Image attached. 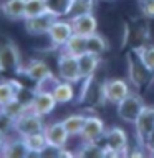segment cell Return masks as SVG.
<instances>
[{
  "label": "cell",
  "instance_id": "1",
  "mask_svg": "<svg viewBox=\"0 0 154 158\" xmlns=\"http://www.w3.org/2000/svg\"><path fill=\"white\" fill-rule=\"evenodd\" d=\"M22 72V57L20 50L10 38H0V73H20Z\"/></svg>",
  "mask_w": 154,
  "mask_h": 158
},
{
  "label": "cell",
  "instance_id": "2",
  "mask_svg": "<svg viewBox=\"0 0 154 158\" xmlns=\"http://www.w3.org/2000/svg\"><path fill=\"white\" fill-rule=\"evenodd\" d=\"M126 67H128V80L134 85V88L143 90L148 87L152 80V72L141 62V58L136 55L134 50H131L126 55Z\"/></svg>",
  "mask_w": 154,
  "mask_h": 158
},
{
  "label": "cell",
  "instance_id": "3",
  "mask_svg": "<svg viewBox=\"0 0 154 158\" xmlns=\"http://www.w3.org/2000/svg\"><path fill=\"white\" fill-rule=\"evenodd\" d=\"M128 133L121 127H113L105 133V156H128Z\"/></svg>",
  "mask_w": 154,
  "mask_h": 158
},
{
  "label": "cell",
  "instance_id": "4",
  "mask_svg": "<svg viewBox=\"0 0 154 158\" xmlns=\"http://www.w3.org/2000/svg\"><path fill=\"white\" fill-rule=\"evenodd\" d=\"M144 106H146V103H144L143 97H141L139 93L131 92L126 98H123V100L116 105V112H118V117L121 118L123 122L134 125V122L138 120V117L144 110Z\"/></svg>",
  "mask_w": 154,
  "mask_h": 158
},
{
  "label": "cell",
  "instance_id": "5",
  "mask_svg": "<svg viewBox=\"0 0 154 158\" xmlns=\"http://www.w3.org/2000/svg\"><path fill=\"white\" fill-rule=\"evenodd\" d=\"M43 130H45L43 117H40V115H37L35 112H32L28 106L18 118L14 120V131L18 136L32 135V133L43 131Z\"/></svg>",
  "mask_w": 154,
  "mask_h": 158
},
{
  "label": "cell",
  "instance_id": "6",
  "mask_svg": "<svg viewBox=\"0 0 154 158\" xmlns=\"http://www.w3.org/2000/svg\"><path fill=\"white\" fill-rule=\"evenodd\" d=\"M57 65H58V77L61 80L70 82L73 85L83 80L81 70H80V63H78V57H73V55L61 50V53L58 55Z\"/></svg>",
  "mask_w": 154,
  "mask_h": 158
},
{
  "label": "cell",
  "instance_id": "7",
  "mask_svg": "<svg viewBox=\"0 0 154 158\" xmlns=\"http://www.w3.org/2000/svg\"><path fill=\"white\" fill-rule=\"evenodd\" d=\"M103 102L111 105H118L123 98L131 93L129 82L124 78H109L103 82Z\"/></svg>",
  "mask_w": 154,
  "mask_h": 158
},
{
  "label": "cell",
  "instance_id": "8",
  "mask_svg": "<svg viewBox=\"0 0 154 158\" xmlns=\"http://www.w3.org/2000/svg\"><path fill=\"white\" fill-rule=\"evenodd\" d=\"M58 102L53 97V93L48 90H35L33 97L27 102V106L32 112H35L40 117H46V115L53 113V110L57 108Z\"/></svg>",
  "mask_w": 154,
  "mask_h": 158
},
{
  "label": "cell",
  "instance_id": "9",
  "mask_svg": "<svg viewBox=\"0 0 154 158\" xmlns=\"http://www.w3.org/2000/svg\"><path fill=\"white\" fill-rule=\"evenodd\" d=\"M152 130H154V106L146 105L144 110L141 112V115L138 117V120L134 122V133H136V143H138V147L144 148L148 136L151 135Z\"/></svg>",
  "mask_w": 154,
  "mask_h": 158
},
{
  "label": "cell",
  "instance_id": "10",
  "mask_svg": "<svg viewBox=\"0 0 154 158\" xmlns=\"http://www.w3.org/2000/svg\"><path fill=\"white\" fill-rule=\"evenodd\" d=\"M58 17L50 14V12H45V14H40L37 17H30V19L23 20L25 30H27L28 35L38 37V35H46L50 30V27L53 25V22L57 20Z\"/></svg>",
  "mask_w": 154,
  "mask_h": 158
},
{
  "label": "cell",
  "instance_id": "11",
  "mask_svg": "<svg viewBox=\"0 0 154 158\" xmlns=\"http://www.w3.org/2000/svg\"><path fill=\"white\" fill-rule=\"evenodd\" d=\"M105 122L96 115H86V122L80 133L81 142H100L101 138H105Z\"/></svg>",
  "mask_w": 154,
  "mask_h": 158
},
{
  "label": "cell",
  "instance_id": "12",
  "mask_svg": "<svg viewBox=\"0 0 154 158\" xmlns=\"http://www.w3.org/2000/svg\"><path fill=\"white\" fill-rule=\"evenodd\" d=\"M48 38L51 42V45L55 48H61L63 45L68 42V38L73 35V28H71V22L70 20H63V19H57L53 22V25L48 30Z\"/></svg>",
  "mask_w": 154,
  "mask_h": 158
},
{
  "label": "cell",
  "instance_id": "13",
  "mask_svg": "<svg viewBox=\"0 0 154 158\" xmlns=\"http://www.w3.org/2000/svg\"><path fill=\"white\" fill-rule=\"evenodd\" d=\"M20 73H23L28 80H32V82L40 83V82H43L45 78H48V77L53 75V72H51L50 65L45 60H41V58H30L27 62V65L22 67V72H20Z\"/></svg>",
  "mask_w": 154,
  "mask_h": 158
},
{
  "label": "cell",
  "instance_id": "14",
  "mask_svg": "<svg viewBox=\"0 0 154 158\" xmlns=\"http://www.w3.org/2000/svg\"><path fill=\"white\" fill-rule=\"evenodd\" d=\"M43 133L46 136V142L51 147L57 148H65L68 140H70V133L66 131L63 122H53V123H46Z\"/></svg>",
  "mask_w": 154,
  "mask_h": 158
},
{
  "label": "cell",
  "instance_id": "15",
  "mask_svg": "<svg viewBox=\"0 0 154 158\" xmlns=\"http://www.w3.org/2000/svg\"><path fill=\"white\" fill-rule=\"evenodd\" d=\"M68 20L71 22L73 33H80V35L89 37V35L98 32V20L93 14L78 15V17H73V19H68Z\"/></svg>",
  "mask_w": 154,
  "mask_h": 158
},
{
  "label": "cell",
  "instance_id": "16",
  "mask_svg": "<svg viewBox=\"0 0 154 158\" xmlns=\"http://www.w3.org/2000/svg\"><path fill=\"white\" fill-rule=\"evenodd\" d=\"M2 156H5V158H25V156H32V155H30V152H28V148H27V145H25L22 136L20 138L8 136L5 148L2 152Z\"/></svg>",
  "mask_w": 154,
  "mask_h": 158
},
{
  "label": "cell",
  "instance_id": "17",
  "mask_svg": "<svg viewBox=\"0 0 154 158\" xmlns=\"http://www.w3.org/2000/svg\"><path fill=\"white\" fill-rule=\"evenodd\" d=\"M63 52L73 55V57H80V55L86 53L88 52V37L80 35V33H73L68 42L61 47Z\"/></svg>",
  "mask_w": 154,
  "mask_h": 158
},
{
  "label": "cell",
  "instance_id": "18",
  "mask_svg": "<svg viewBox=\"0 0 154 158\" xmlns=\"http://www.w3.org/2000/svg\"><path fill=\"white\" fill-rule=\"evenodd\" d=\"M25 5L27 0H3L2 14L10 20H23L25 19Z\"/></svg>",
  "mask_w": 154,
  "mask_h": 158
},
{
  "label": "cell",
  "instance_id": "19",
  "mask_svg": "<svg viewBox=\"0 0 154 158\" xmlns=\"http://www.w3.org/2000/svg\"><path fill=\"white\" fill-rule=\"evenodd\" d=\"M78 63H80L81 77H83V78H88V77L96 73L98 67H100V63H101V57L86 52V53H83L78 57Z\"/></svg>",
  "mask_w": 154,
  "mask_h": 158
},
{
  "label": "cell",
  "instance_id": "20",
  "mask_svg": "<svg viewBox=\"0 0 154 158\" xmlns=\"http://www.w3.org/2000/svg\"><path fill=\"white\" fill-rule=\"evenodd\" d=\"M25 145H27L30 155H35V156H40L43 150L48 147V142H46V136L43 131H37V133H32V135H25L22 136Z\"/></svg>",
  "mask_w": 154,
  "mask_h": 158
},
{
  "label": "cell",
  "instance_id": "21",
  "mask_svg": "<svg viewBox=\"0 0 154 158\" xmlns=\"http://www.w3.org/2000/svg\"><path fill=\"white\" fill-rule=\"evenodd\" d=\"M20 90L22 87L15 80H0V106L8 103L14 98H18Z\"/></svg>",
  "mask_w": 154,
  "mask_h": 158
},
{
  "label": "cell",
  "instance_id": "22",
  "mask_svg": "<svg viewBox=\"0 0 154 158\" xmlns=\"http://www.w3.org/2000/svg\"><path fill=\"white\" fill-rule=\"evenodd\" d=\"M76 156L81 158L105 156V145H100V142H81V145L76 148Z\"/></svg>",
  "mask_w": 154,
  "mask_h": 158
},
{
  "label": "cell",
  "instance_id": "23",
  "mask_svg": "<svg viewBox=\"0 0 154 158\" xmlns=\"http://www.w3.org/2000/svg\"><path fill=\"white\" fill-rule=\"evenodd\" d=\"M25 110H27V103L22 102L20 98H14V100H10L8 103L0 106V115L10 118V120H15V118H18Z\"/></svg>",
  "mask_w": 154,
  "mask_h": 158
},
{
  "label": "cell",
  "instance_id": "24",
  "mask_svg": "<svg viewBox=\"0 0 154 158\" xmlns=\"http://www.w3.org/2000/svg\"><path fill=\"white\" fill-rule=\"evenodd\" d=\"M61 122H63V125H65L66 131L70 133V136H80L85 122H86V115H81V113L68 115V117L63 118Z\"/></svg>",
  "mask_w": 154,
  "mask_h": 158
},
{
  "label": "cell",
  "instance_id": "25",
  "mask_svg": "<svg viewBox=\"0 0 154 158\" xmlns=\"http://www.w3.org/2000/svg\"><path fill=\"white\" fill-rule=\"evenodd\" d=\"M95 3H96V0H73L66 19H73V17L85 15V14H93Z\"/></svg>",
  "mask_w": 154,
  "mask_h": 158
},
{
  "label": "cell",
  "instance_id": "26",
  "mask_svg": "<svg viewBox=\"0 0 154 158\" xmlns=\"http://www.w3.org/2000/svg\"><path fill=\"white\" fill-rule=\"evenodd\" d=\"M132 50H134L136 55L141 58V62L154 73V44H149L148 42V44H144V45L134 47Z\"/></svg>",
  "mask_w": 154,
  "mask_h": 158
},
{
  "label": "cell",
  "instance_id": "27",
  "mask_svg": "<svg viewBox=\"0 0 154 158\" xmlns=\"http://www.w3.org/2000/svg\"><path fill=\"white\" fill-rule=\"evenodd\" d=\"M73 0H46V10L58 19H66Z\"/></svg>",
  "mask_w": 154,
  "mask_h": 158
},
{
  "label": "cell",
  "instance_id": "28",
  "mask_svg": "<svg viewBox=\"0 0 154 158\" xmlns=\"http://www.w3.org/2000/svg\"><path fill=\"white\" fill-rule=\"evenodd\" d=\"M108 42H106V38L100 35V33H93V35L88 37V52L89 53H95V55H105L108 52Z\"/></svg>",
  "mask_w": 154,
  "mask_h": 158
},
{
  "label": "cell",
  "instance_id": "29",
  "mask_svg": "<svg viewBox=\"0 0 154 158\" xmlns=\"http://www.w3.org/2000/svg\"><path fill=\"white\" fill-rule=\"evenodd\" d=\"M45 12H48L46 10V0H27V5H25V19L37 17L40 14H45Z\"/></svg>",
  "mask_w": 154,
  "mask_h": 158
},
{
  "label": "cell",
  "instance_id": "30",
  "mask_svg": "<svg viewBox=\"0 0 154 158\" xmlns=\"http://www.w3.org/2000/svg\"><path fill=\"white\" fill-rule=\"evenodd\" d=\"M141 14L148 20L154 19V0H148V2L141 3Z\"/></svg>",
  "mask_w": 154,
  "mask_h": 158
},
{
  "label": "cell",
  "instance_id": "31",
  "mask_svg": "<svg viewBox=\"0 0 154 158\" xmlns=\"http://www.w3.org/2000/svg\"><path fill=\"white\" fill-rule=\"evenodd\" d=\"M144 148L148 150L149 155H151V153L154 152V130L151 131V135L148 136V140H146V145H144Z\"/></svg>",
  "mask_w": 154,
  "mask_h": 158
},
{
  "label": "cell",
  "instance_id": "32",
  "mask_svg": "<svg viewBox=\"0 0 154 158\" xmlns=\"http://www.w3.org/2000/svg\"><path fill=\"white\" fill-rule=\"evenodd\" d=\"M144 2H148V0H138V3L141 5V3H144Z\"/></svg>",
  "mask_w": 154,
  "mask_h": 158
},
{
  "label": "cell",
  "instance_id": "33",
  "mask_svg": "<svg viewBox=\"0 0 154 158\" xmlns=\"http://www.w3.org/2000/svg\"><path fill=\"white\" fill-rule=\"evenodd\" d=\"M0 12H2V0H0Z\"/></svg>",
  "mask_w": 154,
  "mask_h": 158
},
{
  "label": "cell",
  "instance_id": "34",
  "mask_svg": "<svg viewBox=\"0 0 154 158\" xmlns=\"http://www.w3.org/2000/svg\"><path fill=\"white\" fill-rule=\"evenodd\" d=\"M106 2H111V0H106Z\"/></svg>",
  "mask_w": 154,
  "mask_h": 158
}]
</instances>
